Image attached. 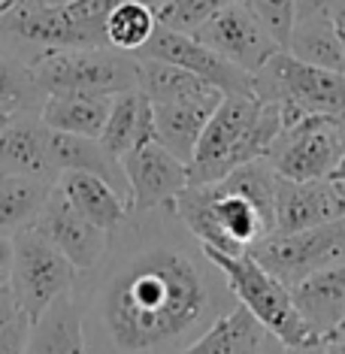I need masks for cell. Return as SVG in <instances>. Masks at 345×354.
Instances as JSON below:
<instances>
[{
	"label": "cell",
	"mask_w": 345,
	"mask_h": 354,
	"mask_svg": "<svg viewBox=\"0 0 345 354\" xmlns=\"http://www.w3.org/2000/svg\"><path fill=\"white\" fill-rule=\"evenodd\" d=\"M0 127H3V124H0Z\"/></svg>",
	"instance_id": "47"
},
{
	"label": "cell",
	"mask_w": 345,
	"mask_h": 354,
	"mask_svg": "<svg viewBox=\"0 0 345 354\" xmlns=\"http://www.w3.org/2000/svg\"><path fill=\"white\" fill-rule=\"evenodd\" d=\"M327 342H345V318L339 321V327H336V330H333V333H330V336H327Z\"/></svg>",
	"instance_id": "38"
},
{
	"label": "cell",
	"mask_w": 345,
	"mask_h": 354,
	"mask_svg": "<svg viewBox=\"0 0 345 354\" xmlns=\"http://www.w3.org/2000/svg\"><path fill=\"white\" fill-rule=\"evenodd\" d=\"M191 37H197L203 46H209L212 52H218L221 58H227L230 64L243 67L245 73H252V76L258 73L276 52H282V46L254 19V12L245 6V0H236V3L218 10Z\"/></svg>",
	"instance_id": "10"
},
{
	"label": "cell",
	"mask_w": 345,
	"mask_h": 354,
	"mask_svg": "<svg viewBox=\"0 0 345 354\" xmlns=\"http://www.w3.org/2000/svg\"><path fill=\"white\" fill-rule=\"evenodd\" d=\"M339 118L336 115H306L285 124L267 149L270 167L279 179H330L336 160L342 158Z\"/></svg>",
	"instance_id": "9"
},
{
	"label": "cell",
	"mask_w": 345,
	"mask_h": 354,
	"mask_svg": "<svg viewBox=\"0 0 345 354\" xmlns=\"http://www.w3.org/2000/svg\"><path fill=\"white\" fill-rule=\"evenodd\" d=\"M146 140H155V109L146 94H140L136 88L122 94H112V106L103 124L100 142L106 146L112 155L122 158L124 151Z\"/></svg>",
	"instance_id": "23"
},
{
	"label": "cell",
	"mask_w": 345,
	"mask_h": 354,
	"mask_svg": "<svg viewBox=\"0 0 345 354\" xmlns=\"http://www.w3.org/2000/svg\"><path fill=\"white\" fill-rule=\"evenodd\" d=\"M330 19H333L336 37H339V46H342V58H345V0H342V3H339V6H333Z\"/></svg>",
	"instance_id": "35"
},
{
	"label": "cell",
	"mask_w": 345,
	"mask_h": 354,
	"mask_svg": "<svg viewBox=\"0 0 345 354\" xmlns=\"http://www.w3.org/2000/svg\"><path fill=\"white\" fill-rule=\"evenodd\" d=\"M55 185H58L64 191V197H67L88 221H94L106 233L112 227H118V224L127 218V212H131V200L94 173L67 170V173H58Z\"/></svg>",
	"instance_id": "21"
},
{
	"label": "cell",
	"mask_w": 345,
	"mask_h": 354,
	"mask_svg": "<svg viewBox=\"0 0 345 354\" xmlns=\"http://www.w3.org/2000/svg\"><path fill=\"white\" fill-rule=\"evenodd\" d=\"M160 3H164V0H155V6H160Z\"/></svg>",
	"instance_id": "46"
},
{
	"label": "cell",
	"mask_w": 345,
	"mask_h": 354,
	"mask_svg": "<svg viewBox=\"0 0 345 354\" xmlns=\"http://www.w3.org/2000/svg\"><path fill=\"white\" fill-rule=\"evenodd\" d=\"M43 100L46 94L39 91L30 64L15 55H0V124L28 112H39Z\"/></svg>",
	"instance_id": "28"
},
{
	"label": "cell",
	"mask_w": 345,
	"mask_h": 354,
	"mask_svg": "<svg viewBox=\"0 0 345 354\" xmlns=\"http://www.w3.org/2000/svg\"><path fill=\"white\" fill-rule=\"evenodd\" d=\"M336 185H339V191H342V197H345V182H336Z\"/></svg>",
	"instance_id": "45"
},
{
	"label": "cell",
	"mask_w": 345,
	"mask_h": 354,
	"mask_svg": "<svg viewBox=\"0 0 345 354\" xmlns=\"http://www.w3.org/2000/svg\"><path fill=\"white\" fill-rule=\"evenodd\" d=\"M294 348H285V345L282 342H279V339H272L270 345H267V348H263L261 354H291Z\"/></svg>",
	"instance_id": "37"
},
{
	"label": "cell",
	"mask_w": 345,
	"mask_h": 354,
	"mask_svg": "<svg viewBox=\"0 0 345 354\" xmlns=\"http://www.w3.org/2000/svg\"><path fill=\"white\" fill-rule=\"evenodd\" d=\"M49 151H52V164L58 173H67V170L94 173V176H100V179H106L112 188H118L127 200H131L122 158L112 155V151L100 142V136H79V133L52 131Z\"/></svg>",
	"instance_id": "18"
},
{
	"label": "cell",
	"mask_w": 345,
	"mask_h": 354,
	"mask_svg": "<svg viewBox=\"0 0 345 354\" xmlns=\"http://www.w3.org/2000/svg\"><path fill=\"white\" fill-rule=\"evenodd\" d=\"M272 342L267 327L261 324L243 303L215 318L182 354H261Z\"/></svg>",
	"instance_id": "19"
},
{
	"label": "cell",
	"mask_w": 345,
	"mask_h": 354,
	"mask_svg": "<svg viewBox=\"0 0 345 354\" xmlns=\"http://www.w3.org/2000/svg\"><path fill=\"white\" fill-rule=\"evenodd\" d=\"M25 354H88L82 315L73 291L55 297L49 309L30 324Z\"/></svg>",
	"instance_id": "20"
},
{
	"label": "cell",
	"mask_w": 345,
	"mask_h": 354,
	"mask_svg": "<svg viewBox=\"0 0 345 354\" xmlns=\"http://www.w3.org/2000/svg\"><path fill=\"white\" fill-rule=\"evenodd\" d=\"M330 179H333V182H345V151H342V158L336 160V167H333Z\"/></svg>",
	"instance_id": "36"
},
{
	"label": "cell",
	"mask_w": 345,
	"mask_h": 354,
	"mask_svg": "<svg viewBox=\"0 0 345 354\" xmlns=\"http://www.w3.org/2000/svg\"><path fill=\"white\" fill-rule=\"evenodd\" d=\"M15 315H21L19 306H15V297H12V288L10 285H0V330H3Z\"/></svg>",
	"instance_id": "33"
},
{
	"label": "cell",
	"mask_w": 345,
	"mask_h": 354,
	"mask_svg": "<svg viewBox=\"0 0 345 354\" xmlns=\"http://www.w3.org/2000/svg\"><path fill=\"white\" fill-rule=\"evenodd\" d=\"M140 76H136V91L146 94L151 103H179V100H197L209 97V94H221L218 88L203 82L200 76L188 73L185 67H176L170 61L158 58H140Z\"/></svg>",
	"instance_id": "24"
},
{
	"label": "cell",
	"mask_w": 345,
	"mask_h": 354,
	"mask_svg": "<svg viewBox=\"0 0 345 354\" xmlns=\"http://www.w3.org/2000/svg\"><path fill=\"white\" fill-rule=\"evenodd\" d=\"M158 30V10L149 0H122L106 15V43L118 52L136 55Z\"/></svg>",
	"instance_id": "27"
},
{
	"label": "cell",
	"mask_w": 345,
	"mask_h": 354,
	"mask_svg": "<svg viewBox=\"0 0 345 354\" xmlns=\"http://www.w3.org/2000/svg\"><path fill=\"white\" fill-rule=\"evenodd\" d=\"M52 131L43 124L39 112L10 118L0 127V176H34V179H58L49 151Z\"/></svg>",
	"instance_id": "15"
},
{
	"label": "cell",
	"mask_w": 345,
	"mask_h": 354,
	"mask_svg": "<svg viewBox=\"0 0 345 354\" xmlns=\"http://www.w3.org/2000/svg\"><path fill=\"white\" fill-rule=\"evenodd\" d=\"M248 254L282 285L294 288L297 281L345 257V218L291 233L272 230L248 248Z\"/></svg>",
	"instance_id": "8"
},
{
	"label": "cell",
	"mask_w": 345,
	"mask_h": 354,
	"mask_svg": "<svg viewBox=\"0 0 345 354\" xmlns=\"http://www.w3.org/2000/svg\"><path fill=\"white\" fill-rule=\"evenodd\" d=\"M285 52H291L294 58H300L306 64H315V67L342 70L345 73L342 46H339V37H336L330 15H300Z\"/></svg>",
	"instance_id": "26"
},
{
	"label": "cell",
	"mask_w": 345,
	"mask_h": 354,
	"mask_svg": "<svg viewBox=\"0 0 345 354\" xmlns=\"http://www.w3.org/2000/svg\"><path fill=\"white\" fill-rule=\"evenodd\" d=\"M324 354H327V351H324Z\"/></svg>",
	"instance_id": "48"
},
{
	"label": "cell",
	"mask_w": 345,
	"mask_h": 354,
	"mask_svg": "<svg viewBox=\"0 0 345 354\" xmlns=\"http://www.w3.org/2000/svg\"><path fill=\"white\" fill-rule=\"evenodd\" d=\"M34 227L43 233L79 272H88L100 261L103 248H106V236H109L106 230L97 227L94 221H88L85 215L64 197V191L58 185L49 191Z\"/></svg>",
	"instance_id": "13"
},
{
	"label": "cell",
	"mask_w": 345,
	"mask_h": 354,
	"mask_svg": "<svg viewBox=\"0 0 345 354\" xmlns=\"http://www.w3.org/2000/svg\"><path fill=\"white\" fill-rule=\"evenodd\" d=\"M12 272V239L0 233V285H10Z\"/></svg>",
	"instance_id": "34"
},
{
	"label": "cell",
	"mask_w": 345,
	"mask_h": 354,
	"mask_svg": "<svg viewBox=\"0 0 345 354\" xmlns=\"http://www.w3.org/2000/svg\"><path fill=\"white\" fill-rule=\"evenodd\" d=\"M55 182L34 176H0V233L15 236L37 221Z\"/></svg>",
	"instance_id": "25"
},
{
	"label": "cell",
	"mask_w": 345,
	"mask_h": 354,
	"mask_svg": "<svg viewBox=\"0 0 345 354\" xmlns=\"http://www.w3.org/2000/svg\"><path fill=\"white\" fill-rule=\"evenodd\" d=\"M136 55H140V58H158V61H170L176 67H185L188 73L200 76L203 82L218 88L221 94L254 91L252 73H245L243 67L230 64L227 58H221L218 52H212L209 46L200 43L197 37L182 34V30H170V28L158 25L151 39L142 46V52H136Z\"/></svg>",
	"instance_id": "11"
},
{
	"label": "cell",
	"mask_w": 345,
	"mask_h": 354,
	"mask_svg": "<svg viewBox=\"0 0 345 354\" xmlns=\"http://www.w3.org/2000/svg\"><path fill=\"white\" fill-rule=\"evenodd\" d=\"M30 333V321L25 315H15L10 324L0 330V354H25Z\"/></svg>",
	"instance_id": "31"
},
{
	"label": "cell",
	"mask_w": 345,
	"mask_h": 354,
	"mask_svg": "<svg viewBox=\"0 0 345 354\" xmlns=\"http://www.w3.org/2000/svg\"><path fill=\"white\" fill-rule=\"evenodd\" d=\"M252 88L261 100L279 103L285 124H294L306 115H345L342 70L315 67L285 49L272 55L252 76Z\"/></svg>",
	"instance_id": "5"
},
{
	"label": "cell",
	"mask_w": 345,
	"mask_h": 354,
	"mask_svg": "<svg viewBox=\"0 0 345 354\" xmlns=\"http://www.w3.org/2000/svg\"><path fill=\"white\" fill-rule=\"evenodd\" d=\"M339 140H342V149H345V115H339Z\"/></svg>",
	"instance_id": "42"
},
{
	"label": "cell",
	"mask_w": 345,
	"mask_h": 354,
	"mask_svg": "<svg viewBox=\"0 0 345 354\" xmlns=\"http://www.w3.org/2000/svg\"><path fill=\"white\" fill-rule=\"evenodd\" d=\"M79 270L39 233L34 224L12 236L10 288L15 306L30 324L49 309L55 297L76 288Z\"/></svg>",
	"instance_id": "7"
},
{
	"label": "cell",
	"mask_w": 345,
	"mask_h": 354,
	"mask_svg": "<svg viewBox=\"0 0 345 354\" xmlns=\"http://www.w3.org/2000/svg\"><path fill=\"white\" fill-rule=\"evenodd\" d=\"M209 252V248H206ZM218 263V270L227 276L230 291L236 300L252 312L254 318L267 327L272 339H279L285 348H309V345H324V339L306 324L300 309L294 306L291 288L282 285L272 272H267L252 254H221L209 252Z\"/></svg>",
	"instance_id": "4"
},
{
	"label": "cell",
	"mask_w": 345,
	"mask_h": 354,
	"mask_svg": "<svg viewBox=\"0 0 345 354\" xmlns=\"http://www.w3.org/2000/svg\"><path fill=\"white\" fill-rule=\"evenodd\" d=\"M245 6L267 28V34L285 49L297 25V0H245Z\"/></svg>",
	"instance_id": "30"
},
{
	"label": "cell",
	"mask_w": 345,
	"mask_h": 354,
	"mask_svg": "<svg viewBox=\"0 0 345 354\" xmlns=\"http://www.w3.org/2000/svg\"><path fill=\"white\" fill-rule=\"evenodd\" d=\"M342 0H297V19L300 15H330L333 6H339Z\"/></svg>",
	"instance_id": "32"
},
{
	"label": "cell",
	"mask_w": 345,
	"mask_h": 354,
	"mask_svg": "<svg viewBox=\"0 0 345 354\" xmlns=\"http://www.w3.org/2000/svg\"><path fill=\"white\" fill-rule=\"evenodd\" d=\"M0 3L6 6V10H10V6H15V3H21V0H0Z\"/></svg>",
	"instance_id": "44"
},
{
	"label": "cell",
	"mask_w": 345,
	"mask_h": 354,
	"mask_svg": "<svg viewBox=\"0 0 345 354\" xmlns=\"http://www.w3.org/2000/svg\"><path fill=\"white\" fill-rule=\"evenodd\" d=\"M73 300L88 354H182L239 303L176 206L131 209Z\"/></svg>",
	"instance_id": "1"
},
{
	"label": "cell",
	"mask_w": 345,
	"mask_h": 354,
	"mask_svg": "<svg viewBox=\"0 0 345 354\" xmlns=\"http://www.w3.org/2000/svg\"><path fill=\"white\" fill-rule=\"evenodd\" d=\"M282 127L279 103L261 100L254 91L224 94L188 164V185L215 182L245 160L263 158Z\"/></svg>",
	"instance_id": "3"
},
{
	"label": "cell",
	"mask_w": 345,
	"mask_h": 354,
	"mask_svg": "<svg viewBox=\"0 0 345 354\" xmlns=\"http://www.w3.org/2000/svg\"><path fill=\"white\" fill-rule=\"evenodd\" d=\"M236 3V0H164L158 6V25L182 30V34H194L206 19H212L218 10Z\"/></svg>",
	"instance_id": "29"
},
{
	"label": "cell",
	"mask_w": 345,
	"mask_h": 354,
	"mask_svg": "<svg viewBox=\"0 0 345 354\" xmlns=\"http://www.w3.org/2000/svg\"><path fill=\"white\" fill-rule=\"evenodd\" d=\"M291 354H324V345H309V348H294Z\"/></svg>",
	"instance_id": "41"
},
{
	"label": "cell",
	"mask_w": 345,
	"mask_h": 354,
	"mask_svg": "<svg viewBox=\"0 0 345 354\" xmlns=\"http://www.w3.org/2000/svg\"><path fill=\"white\" fill-rule=\"evenodd\" d=\"M112 106V94L94 91H55L46 94L39 118L49 131L79 133V136H100Z\"/></svg>",
	"instance_id": "22"
},
{
	"label": "cell",
	"mask_w": 345,
	"mask_h": 354,
	"mask_svg": "<svg viewBox=\"0 0 345 354\" xmlns=\"http://www.w3.org/2000/svg\"><path fill=\"white\" fill-rule=\"evenodd\" d=\"M291 297L306 324L327 342V336L345 318V257L297 281L291 288Z\"/></svg>",
	"instance_id": "16"
},
{
	"label": "cell",
	"mask_w": 345,
	"mask_h": 354,
	"mask_svg": "<svg viewBox=\"0 0 345 354\" xmlns=\"http://www.w3.org/2000/svg\"><path fill=\"white\" fill-rule=\"evenodd\" d=\"M3 12H6V6L0 3V55H6V37H3Z\"/></svg>",
	"instance_id": "39"
},
{
	"label": "cell",
	"mask_w": 345,
	"mask_h": 354,
	"mask_svg": "<svg viewBox=\"0 0 345 354\" xmlns=\"http://www.w3.org/2000/svg\"><path fill=\"white\" fill-rule=\"evenodd\" d=\"M39 3H52V6H58V3H70V0H39Z\"/></svg>",
	"instance_id": "43"
},
{
	"label": "cell",
	"mask_w": 345,
	"mask_h": 354,
	"mask_svg": "<svg viewBox=\"0 0 345 354\" xmlns=\"http://www.w3.org/2000/svg\"><path fill=\"white\" fill-rule=\"evenodd\" d=\"M279 176L267 158L239 164L206 185H188L176 197V212L203 248L221 254H245L276 224Z\"/></svg>",
	"instance_id": "2"
},
{
	"label": "cell",
	"mask_w": 345,
	"mask_h": 354,
	"mask_svg": "<svg viewBox=\"0 0 345 354\" xmlns=\"http://www.w3.org/2000/svg\"><path fill=\"white\" fill-rule=\"evenodd\" d=\"M221 97L224 94H209V97L179 103H151V109H155V140L167 151H173L179 160L191 164L200 136H203V127L212 118Z\"/></svg>",
	"instance_id": "17"
},
{
	"label": "cell",
	"mask_w": 345,
	"mask_h": 354,
	"mask_svg": "<svg viewBox=\"0 0 345 354\" xmlns=\"http://www.w3.org/2000/svg\"><path fill=\"white\" fill-rule=\"evenodd\" d=\"M276 233L306 230L345 218V197L333 179H279L276 182Z\"/></svg>",
	"instance_id": "14"
},
{
	"label": "cell",
	"mask_w": 345,
	"mask_h": 354,
	"mask_svg": "<svg viewBox=\"0 0 345 354\" xmlns=\"http://www.w3.org/2000/svg\"><path fill=\"white\" fill-rule=\"evenodd\" d=\"M122 167L131 191V209L173 206L188 188V164L167 151L158 140H146L122 155Z\"/></svg>",
	"instance_id": "12"
},
{
	"label": "cell",
	"mask_w": 345,
	"mask_h": 354,
	"mask_svg": "<svg viewBox=\"0 0 345 354\" xmlns=\"http://www.w3.org/2000/svg\"><path fill=\"white\" fill-rule=\"evenodd\" d=\"M327 354H345V342H324Z\"/></svg>",
	"instance_id": "40"
},
{
	"label": "cell",
	"mask_w": 345,
	"mask_h": 354,
	"mask_svg": "<svg viewBox=\"0 0 345 354\" xmlns=\"http://www.w3.org/2000/svg\"><path fill=\"white\" fill-rule=\"evenodd\" d=\"M30 73L43 94L55 91H94L122 94L136 88L140 61L136 55L118 52L112 46L100 49H55L30 61Z\"/></svg>",
	"instance_id": "6"
}]
</instances>
